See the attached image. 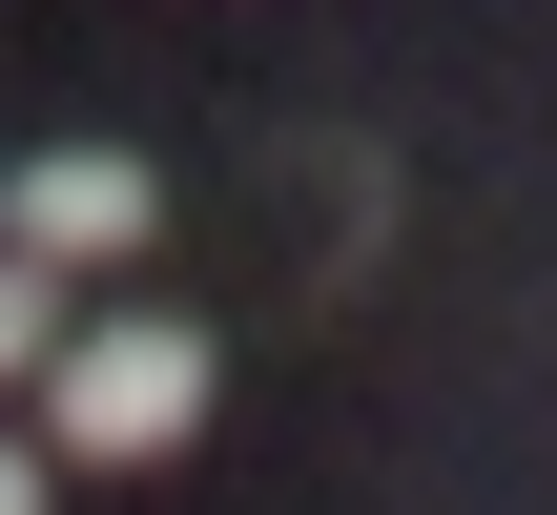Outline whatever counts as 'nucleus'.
Returning <instances> with one entry per match:
<instances>
[{
  "label": "nucleus",
  "instance_id": "1",
  "mask_svg": "<svg viewBox=\"0 0 557 515\" xmlns=\"http://www.w3.org/2000/svg\"><path fill=\"white\" fill-rule=\"evenodd\" d=\"M41 434H62L83 475H124V454H186V434H207V330H165V310H103V330H62V372H41Z\"/></svg>",
  "mask_w": 557,
  "mask_h": 515
},
{
  "label": "nucleus",
  "instance_id": "2",
  "mask_svg": "<svg viewBox=\"0 0 557 515\" xmlns=\"http://www.w3.org/2000/svg\"><path fill=\"white\" fill-rule=\"evenodd\" d=\"M145 227H165V186H145L124 145H41V165L0 186V248H21V268H124Z\"/></svg>",
  "mask_w": 557,
  "mask_h": 515
},
{
  "label": "nucleus",
  "instance_id": "3",
  "mask_svg": "<svg viewBox=\"0 0 557 515\" xmlns=\"http://www.w3.org/2000/svg\"><path fill=\"white\" fill-rule=\"evenodd\" d=\"M21 372H62V268L0 248V392H21Z\"/></svg>",
  "mask_w": 557,
  "mask_h": 515
},
{
  "label": "nucleus",
  "instance_id": "4",
  "mask_svg": "<svg viewBox=\"0 0 557 515\" xmlns=\"http://www.w3.org/2000/svg\"><path fill=\"white\" fill-rule=\"evenodd\" d=\"M0 515H41V454H0Z\"/></svg>",
  "mask_w": 557,
  "mask_h": 515
}]
</instances>
